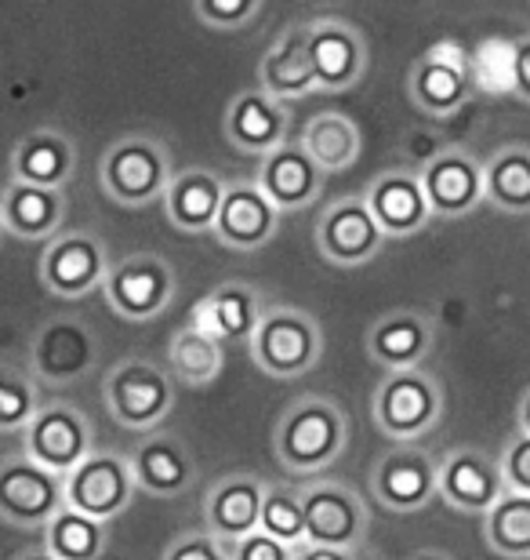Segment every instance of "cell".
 Wrapping results in <instances>:
<instances>
[{"instance_id":"6da1fadb","label":"cell","mask_w":530,"mask_h":560,"mask_svg":"<svg viewBox=\"0 0 530 560\" xmlns=\"http://www.w3.org/2000/svg\"><path fill=\"white\" fill-rule=\"evenodd\" d=\"M345 441H349L345 411L327 397H302L280 419L273 447L287 474L320 477L345 452Z\"/></svg>"},{"instance_id":"7a4b0ae2","label":"cell","mask_w":530,"mask_h":560,"mask_svg":"<svg viewBox=\"0 0 530 560\" xmlns=\"http://www.w3.org/2000/svg\"><path fill=\"white\" fill-rule=\"evenodd\" d=\"M306 506V542H298V557L345 560L360 553L367 535V506L353 488L338 480H317L302 491Z\"/></svg>"},{"instance_id":"3957f363","label":"cell","mask_w":530,"mask_h":560,"mask_svg":"<svg viewBox=\"0 0 530 560\" xmlns=\"http://www.w3.org/2000/svg\"><path fill=\"white\" fill-rule=\"evenodd\" d=\"M251 357L266 375L298 378L317 368L323 357V328L317 317L295 306H269L258 317L251 339Z\"/></svg>"},{"instance_id":"277c9868","label":"cell","mask_w":530,"mask_h":560,"mask_svg":"<svg viewBox=\"0 0 530 560\" xmlns=\"http://www.w3.org/2000/svg\"><path fill=\"white\" fill-rule=\"evenodd\" d=\"M444 416V386L414 368H392L375 389V422L389 441H422Z\"/></svg>"},{"instance_id":"5b68a950","label":"cell","mask_w":530,"mask_h":560,"mask_svg":"<svg viewBox=\"0 0 530 560\" xmlns=\"http://www.w3.org/2000/svg\"><path fill=\"white\" fill-rule=\"evenodd\" d=\"M106 408L123 430L150 433L175 408V378L153 361H120L106 375Z\"/></svg>"},{"instance_id":"8992f818","label":"cell","mask_w":530,"mask_h":560,"mask_svg":"<svg viewBox=\"0 0 530 560\" xmlns=\"http://www.w3.org/2000/svg\"><path fill=\"white\" fill-rule=\"evenodd\" d=\"M172 183L167 150L150 136L113 142L103 156V189L123 208H145L164 197Z\"/></svg>"},{"instance_id":"52a82bcc","label":"cell","mask_w":530,"mask_h":560,"mask_svg":"<svg viewBox=\"0 0 530 560\" xmlns=\"http://www.w3.org/2000/svg\"><path fill=\"white\" fill-rule=\"evenodd\" d=\"M103 291L109 299V310L123 320H153L175 302L178 277L172 270V262L161 255L139 252L120 259L117 266H109V273L103 280Z\"/></svg>"},{"instance_id":"ba28073f","label":"cell","mask_w":530,"mask_h":560,"mask_svg":"<svg viewBox=\"0 0 530 560\" xmlns=\"http://www.w3.org/2000/svg\"><path fill=\"white\" fill-rule=\"evenodd\" d=\"M370 491L392 513H419L439 499V463L414 441H392L375 463Z\"/></svg>"},{"instance_id":"9c48e42d","label":"cell","mask_w":530,"mask_h":560,"mask_svg":"<svg viewBox=\"0 0 530 560\" xmlns=\"http://www.w3.org/2000/svg\"><path fill=\"white\" fill-rule=\"evenodd\" d=\"M62 485H66L62 474L33 463L26 452L19 458H8V463H0V517L11 528L44 532L51 513L66 502Z\"/></svg>"},{"instance_id":"30bf717a","label":"cell","mask_w":530,"mask_h":560,"mask_svg":"<svg viewBox=\"0 0 530 560\" xmlns=\"http://www.w3.org/2000/svg\"><path fill=\"white\" fill-rule=\"evenodd\" d=\"M66 502L98 521H113L128 510L134 495V469L131 458L120 452H106V447H92L70 474H66Z\"/></svg>"},{"instance_id":"8fae6325","label":"cell","mask_w":530,"mask_h":560,"mask_svg":"<svg viewBox=\"0 0 530 560\" xmlns=\"http://www.w3.org/2000/svg\"><path fill=\"white\" fill-rule=\"evenodd\" d=\"M472 92L469 77V48L461 40H439L433 44L408 73V95L411 103L428 117H450L466 106Z\"/></svg>"},{"instance_id":"7c38bea8","label":"cell","mask_w":530,"mask_h":560,"mask_svg":"<svg viewBox=\"0 0 530 560\" xmlns=\"http://www.w3.org/2000/svg\"><path fill=\"white\" fill-rule=\"evenodd\" d=\"M386 230L378 226L367 197H342L317 222V248L331 266L356 270L386 248Z\"/></svg>"},{"instance_id":"4fadbf2b","label":"cell","mask_w":530,"mask_h":560,"mask_svg":"<svg viewBox=\"0 0 530 560\" xmlns=\"http://www.w3.org/2000/svg\"><path fill=\"white\" fill-rule=\"evenodd\" d=\"M22 436H26V455L33 463L62 477L95 447V425L76 405H40Z\"/></svg>"},{"instance_id":"5bb4252c","label":"cell","mask_w":530,"mask_h":560,"mask_svg":"<svg viewBox=\"0 0 530 560\" xmlns=\"http://www.w3.org/2000/svg\"><path fill=\"white\" fill-rule=\"evenodd\" d=\"M109 273V255L103 241L92 233H55L48 252L40 259V280L59 299H87L95 288H103Z\"/></svg>"},{"instance_id":"9a60e30c","label":"cell","mask_w":530,"mask_h":560,"mask_svg":"<svg viewBox=\"0 0 530 560\" xmlns=\"http://www.w3.org/2000/svg\"><path fill=\"white\" fill-rule=\"evenodd\" d=\"M280 211L258 178H247V183H229L222 194L219 215L211 222V237L225 244L233 252H258L273 241V233L280 226Z\"/></svg>"},{"instance_id":"2e32d148","label":"cell","mask_w":530,"mask_h":560,"mask_svg":"<svg viewBox=\"0 0 530 560\" xmlns=\"http://www.w3.org/2000/svg\"><path fill=\"white\" fill-rule=\"evenodd\" d=\"M95 353H98V342L87 324L73 317H55L44 324L30 342L33 378L44 386L73 383V378L92 372Z\"/></svg>"},{"instance_id":"e0dca14e","label":"cell","mask_w":530,"mask_h":560,"mask_svg":"<svg viewBox=\"0 0 530 560\" xmlns=\"http://www.w3.org/2000/svg\"><path fill=\"white\" fill-rule=\"evenodd\" d=\"M258 161H262L258 164V186L266 189L280 211H302L320 197L327 172L317 164V156L302 145V139H284Z\"/></svg>"},{"instance_id":"ac0fdd59","label":"cell","mask_w":530,"mask_h":560,"mask_svg":"<svg viewBox=\"0 0 530 560\" xmlns=\"http://www.w3.org/2000/svg\"><path fill=\"white\" fill-rule=\"evenodd\" d=\"M428 208L439 219H461L483 205V164L469 150H439L422 167Z\"/></svg>"},{"instance_id":"d6986e66","label":"cell","mask_w":530,"mask_h":560,"mask_svg":"<svg viewBox=\"0 0 530 560\" xmlns=\"http://www.w3.org/2000/svg\"><path fill=\"white\" fill-rule=\"evenodd\" d=\"M505 491L498 458L480 447H455L439 463V502L461 513H487Z\"/></svg>"},{"instance_id":"ffe728a7","label":"cell","mask_w":530,"mask_h":560,"mask_svg":"<svg viewBox=\"0 0 530 560\" xmlns=\"http://www.w3.org/2000/svg\"><path fill=\"white\" fill-rule=\"evenodd\" d=\"M309 55L320 92H349L367 70V48L360 30L342 19H320L309 26Z\"/></svg>"},{"instance_id":"44dd1931","label":"cell","mask_w":530,"mask_h":560,"mask_svg":"<svg viewBox=\"0 0 530 560\" xmlns=\"http://www.w3.org/2000/svg\"><path fill=\"white\" fill-rule=\"evenodd\" d=\"M66 219V186H37L11 175L0 189V222L8 237L19 241H51Z\"/></svg>"},{"instance_id":"7402d4cb","label":"cell","mask_w":530,"mask_h":560,"mask_svg":"<svg viewBox=\"0 0 530 560\" xmlns=\"http://www.w3.org/2000/svg\"><path fill=\"white\" fill-rule=\"evenodd\" d=\"M225 139L247 156H262L287 139V109L262 88H247L225 106Z\"/></svg>"},{"instance_id":"603a6c76","label":"cell","mask_w":530,"mask_h":560,"mask_svg":"<svg viewBox=\"0 0 530 560\" xmlns=\"http://www.w3.org/2000/svg\"><path fill=\"white\" fill-rule=\"evenodd\" d=\"M367 205H370V211H375L378 226L386 230L389 241L411 237V233L425 230L428 219H433L422 175H414V172L378 175L367 189Z\"/></svg>"},{"instance_id":"cb8c5ba5","label":"cell","mask_w":530,"mask_h":560,"mask_svg":"<svg viewBox=\"0 0 530 560\" xmlns=\"http://www.w3.org/2000/svg\"><path fill=\"white\" fill-rule=\"evenodd\" d=\"M262 313H266L262 295H258L251 284L229 280V284L214 288L211 295L197 302L193 313H189V324H197L200 331H208L219 342L233 346V342L251 339V331Z\"/></svg>"},{"instance_id":"d4e9b609","label":"cell","mask_w":530,"mask_h":560,"mask_svg":"<svg viewBox=\"0 0 530 560\" xmlns=\"http://www.w3.org/2000/svg\"><path fill=\"white\" fill-rule=\"evenodd\" d=\"M258 88L280 98V103L320 92L317 70H313V55H309V26L287 30L284 37L262 55V62H258Z\"/></svg>"},{"instance_id":"484cf974","label":"cell","mask_w":530,"mask_h":560,"mask_svg":"<svg viewBox=\"0 0 530 560\" xmlns=\"http://www.w3.org/2000/svg\"><path fill=\"white\" fill-rule=\"evenodd\" d=\"M262 499L266 480L255 474H233L208 491L204 502V528L219 539H236L262 528Z\"/></svg>"},{"instance_id":"4316f807","label":"cell","mask_w":530,"mask_h":560,"mask_svg":"<svg viewBox=\"0 0 530 560\" xmlns=\"http://www.w3.org/2000/svg\"><path fill=\"white\" fill-rule=\"evenodd\" d=\"M436 346L433 320L414 310H397L381 317L375 328L367 331V353L375 357L381 368H414L422 364Z\"/></svg>"},{"instance_id":"83f0119b","label":"cell","mask_w":530,"mask_h":560,"mask_svg":"<svg viewBox=\"0 0 530 560\" xmlns=\"http://www.w3.org/2000/svg\"><path fill=\"white\" fill-rule=\"evenodd\" d=\"M134 485L153 499H175L193 485V458L178 436L156 433L131 455Z\"/></svg>"},{"instance_id":"f1b7e54d","label":"cell","mask_w":530,"mask_h":560,"mask_svg":"<svg viewBox=\"0 0 530 560\" xmlns=\"http://www.w3.org/2000/svg\"><path fill=\"white\" fill-rule=\"evenodd\" d=\"M225 183L214 172L204 167H189V172L172 175V183L164 189V208L172 226L182 233H211V222L219 215Z\"/></svg>"},{"instance_id":"f546056e","label":"cell","mask_w":530,"mask_h":560,"mask_svg":"<svg viewBox=\"0 0 530 560\" xmlns=\"http://www.w3.org/2000/svg\"><path fill=\"white\" fill-rule=\"evenodd\" d=\"M76 167L73 139L59 128H33L11 153V175L37 186H66Z\"/></svg>"},{"instance_id":"4dcf8cb0","label":"cell","mask_w":530,"mask_h":560,"mask_svg":"<svg viewBox=\"0 0 530 560\" xmlns=\"http://www.w3.org/2000/svg\"><path fill=\"white\" fill-rule=\"evenodd\" d=\"M222 364H225V342L200 331L197 324H186V328H178L167 339V372H172L175 383L193 389L211 386L222 375Z\"/></svg>"},{"instance_id":"1f68e13d","label":"cell","mask_w":530,"mask_h":560,"mask_svg":"<svg viewBox=\"0 0 530 560\" xmlns=\"http://www.w3.org/2000/svg\"><path fill=\"white\" fill-rule=\"evenodd\" d=\"M483 200L505 215H530V145H502L483 164Z\"/></svg>"},{"instance_id":"d6a6232c","label":"cell","mask_w":530,"mask_h":560,"mask_svg":"<svg viewBox=\"0 0 530 560\" xmlns=\"http://www.w3.org/2000/svg\"><path fill=\"white\" fill-rule=\"evenodd\" d=\"M44 553L59 560H95L106 553V521L62 502L44 524Z\"/></svg>"},{"instance_id":"836d02e7","label":"cell","mask_w":530,"mask_h":560,"mask_svg":"<svg viewBox=\"0 0 530 560\" xmlns=\"http://www.w3.org/2000/svg\"><path fill=\"white\" fill-rule=\"evenodd\" d=\"M302 145L317 156V164L327 175H334L360 161L364 136H360V125L349 114L327 109V114H317L306 125V131H302Z\"/></svg>"},{"instance_id":"e575fe53","label":"cell","mask_w":530,"mask_h":560,"mask_svg":"<svg viewBox=\"0 0 530 560\" xmlns=\"http://www.w3.org/2000/svg\"><path fill=\"white\" fill-rule=\"evenodd\" d=\"M483 532H487V546L498 557H509V560L530 557V495L527 491L505 488L498 502L483 513Z\"/></svg>"},{"instance_id":"d590c367","label":"cell","mask_w":530,"mask_h":560,"mask_svg":"<svg viewBox=\"0 0 530 560\" xmlns=\"http://www.w3.org/2000/svg\"><path fill=\"white\" fill-rule=\"evenodd\" d=\"M472 92L513 95L516 92V37H483L469 48Z\"/></svg>"},{"instance_id":"8d00e7d4","label":"cell","mask_w":530,"mask_h":560,"mask_svg":"<svg viewBox=\"0 0 530 560\" xmlns=\"http://www.w3.org/2000/svg\"><path fill=\"white\" fill-rule=\"evenodd\" d=\"M262 528L291 546L306 542V506L302 491L291 485H266L262 499Z\"/></svg>"},{"instance_id":"74e56055","label":"cell","mask_w":530,"mask_h":560,"mask_svg":"<svg viewBox=\"0 0 530 560\" xmlns=\"http://www.w3.org/2000/svg\"><path fill=\"white\" fill-rule=\"evenodd\" d=\"M37 408H40L37 378L11 364H0V430L4 433L26 430V422L33 419Z\"/></svg>"},{"instance_id":"f35d334b","label":"cell","mask_w":530,"mask_h":560,"mask_svg":"<svg viewBox=\"0 0 530 560\" xmlns=\"http://www.w3.org/2000/svg\"><path fill=\"white\" fill-rule=\"evenodd\" d=\"M225 542V560H295L298 546H291L276 535H269L266 528H255L247 535H236V539H222Z\"/></svg>"},{"instance_id":"ab89813d","label":"cell","mask_w":530,"mask_h":560,"mask_svg":"<svg viewBox=\"0 0 530 560\" xmlns=\"http://www.w3.org/2000/svg\"><path fill=\"white\" fill-rule=\"evenodd\" d=\"M193 8L211 30H244L262 11V0H193Z\"/></svg>"},{"instance_id":"60d3db41","label":"cell","mask_w":530,"mask_h":560,"mask_svg":"<svg viewBox=\"0 0 530 560\" xmlns=\"http://www.w3.org/2000/svg\"><path fill=\"white\" fill-rule=\"evenodd\" d=\"M498 466H502V477H505V488L513 491H527L530 495V433H516L509 444L502 447L498 455Z\"/></svg>"},{"instance_id":"b9f144b4","label":"cell","mask_w":530,"mask_h":560,"mask_svg":"<svg viewBox=\"0 0 530 560\" xmlns=\"http://www.w3.org/2000/svg\"><path fill=\"white\" fill-rule=\"evenodd\" d=\"M164 560H225V542L214 532H186L164 550Z\"/></svg>"},{"instance_id":"7bdbcfd3","label":"cell","mask_w":530,"mask_h":560,"mask_svg":"<svg viewBox=\"0 0 530 560\" xmlns=\"http://www.w3.org/2000/svg\"><path fill=\"white\" fill-rule=\"evenodd\" d=\"M516 98L530 103V33L516 40Z\"/></svg>"},{"instance_id":"ee69618b","label":"cell","mask_w":530,"mask_h":560,"mask_svg":"<svg viewBox=\"0 0 530 560\" xmlns=\"http://www.w3.org/2000/svg\"><path fill=\"white\" fill-rule=\"evenodd\" d=\"M520 430L530 433V386H527V394L520 400Z\"/></svg>"},{"instance_id":"f6af8a7d","label":"cell","mask_w":530,"mask_h":560,"mask_svg":"<svg viewBox=\"0 0 530 560\" xmlns=\"http://www.w3.org/2000/svg\"><path fill=\"white\" fill-rule=\"evenodd\" d=\"M8 237V230H4V222H0V241H4Z\"/></svg>"}]
</instances>
